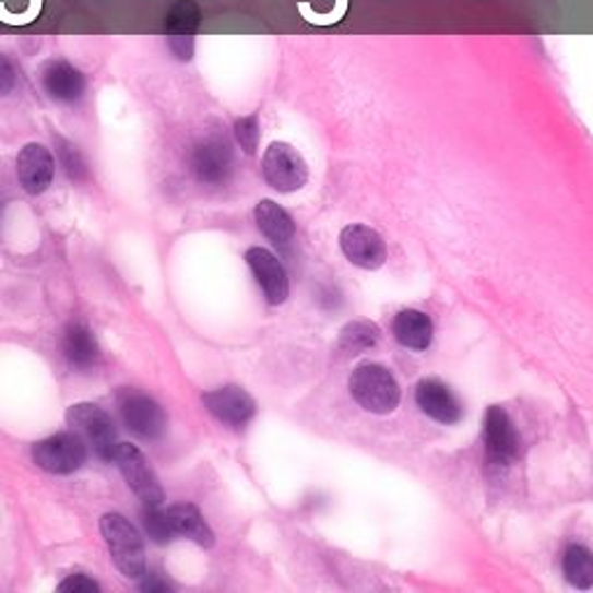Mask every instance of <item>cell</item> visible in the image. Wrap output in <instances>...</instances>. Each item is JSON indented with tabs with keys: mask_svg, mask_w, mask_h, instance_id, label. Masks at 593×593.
Listing matches in <instances>:
<instances>
[{
	"mask_svg": "<svg viewBox=\"0 0 593 593\" xmlns=\"http://www.w3.org/2000/svg\"><path fill=\"white\" fill-rule=\"evenodd\" d=\"M200 26V8L190 0H179L167 14V35H195Z\"/></svg>",
	"mask_w": 593,
	"mask_h": 593,
	"instance_id": "obj_22",
	"label": "cell"
},
{
	"mask_svg": "<svg viewBox=\"0 0 593 593\" xmlns=\"http://www.w3.org/2000/svg\"><path fill=\"white\" fill-rule=\"evenodd\" d=\"M246 262L253 270L266 301L278 306L288 299V293H290L288 274H285L281 260L274 253L266 251V248L256 246L246 253Z\"/></svg>",
	"mask_w": 593,
	"mask_h": 593,
	"instance_id": "obj_14",
	"label": "cell"
},
{
	"mask_svg": "<svg viewBox=\"0 0 593 593\" xmlns=\"http://www.w3.org/2000/svg\"><path fill=\"white\" fill-rule=\"evenodd\" d=\"M485 450L494 466L510 464L520 452V436L503 408L491 406L485 419Z\"/></svg>",
	"mask_w": 593,
	"mask_h": 593,
	"instance_id": "obj_13",
	"label": "cell"
},
{
	"mask_svg": "<svg viewBox=\"0 0 593 593\" xmlns=\"http://www.w3.org/2000/svg\"><path fill=\"white\" fill-rule=\"evenodd\" d=\"M233 132H235L239 146L248 153V156H253V153L258 151V144H260V121H258L256 114H251V117L237 119Z\"/></svg>",
	"mask_w": 593,
	"mask_h": 593,
	"instance_id": "obj_25",
	"label": "cell"
},
{
	"mask_svg": "<svg viewBox=\"0 0 593 593\" xmlns=\"http://www.w3.org/2000/svg\"><path fill=\"white\" fill-rule=\"evenodd\" d=\"M54 171H56V163H54L51 151L45 144L31 142L19 151L16 175H19V183L24 186L26 193L31 195L45 193L54 181Z\"/></svg>",
	"mask_w": 593,
	"mask_h": 593,
	"instance_id": "obj_10",
	"label": "cell"
},
{
	"mask_svg": "<svg viewBox=\"0 0 593 593\" xmlns=\"http://www.w3.org/2000/svg\"><path fill=\"white\" fill-rule=\"evenodd\" d=\"M142 526L151 541H156L161 545H167L175 533H171L167 512L161 510V506H144L142 508Z\"/></svg>",
	"mask_w": 593,
	"mask_h": 593,
	"instance_id": "obj_23",
	"label": "cell"
},
{
	"mask_svg": "<svg viewBox=\"0 0 593 593\" xmlns=\"http://www.w3.org/2000/svg\"><path fill=\"white\" fill-rule=\"evenodd\" d=\"M256 223L260 233L274 244H285L295 237V221L274 200H262L256 206Z\"/></svg>",
	"mask_w": 593,
	"mask_h": 593,
	"instance_id": "obj_19",
	"label": "cell"
},
{
	"mask_svg": "<svg viewBox=\"0 0 593 593\" xmlns=\"http://www.w3.org/2000/svg\"><path fill=\"white\" fill-rule=\"evenodd\" d=\"M188 165L193 177L202 183L218 186L233 177L235 169V151L223 132H209L200 138L188 153Z\"/></svg>",
	"mask_w": 593,
	"mask_h": 593,
	"instance_id": "obj_2",
	"label": "cell"
},
{
	"mask_svg": "<svg viewBox=\"0 0 593 593\" xmlns=\"http://www.w3.org/2000/svg\"><path fill=\"white\" fill-rule=\"evenodd\" d=\"M56 151H59V158L63 163L66 175L72 181H84L88 177V165L86 158L82 156V151L76 149L72 142L68 140H56Z\"/></svg>",
	"mask_w": 593,
	"mask_h": 593,
	"instance_id": "obj_24",
	"label": "cell"
},
{
	"mask_svg": "<svg viewBox=\"0 0 593 593\" xmlns=\"http://www.w3.org/2000/svg\"><path fill=\"white\" fill-rule=\"evenodd\" d=\"M167 45L175 54V59L188 63L195 54V37L193 35H167Z\"/></svg>",
	"mask_w": 593,
	"mask_h": 593,
	"instance_id": "obj_27",
	"label": "cell"
},
{
	"mask_svg": "<svg viewBox=\"0 0 593 593\" xmlns=\"http://www.w3.org/2000/svg\"><path fill=\"white\" fill-rule=\"evenodd\" d=\"M262 175L278 193H295L309 181V167L288 142H272L262 156Z\"/></svg>",
	"mask_w": 593,
	"mask_h": 593,
	"instance_id": "obj_7",
	"label": "cell"
},
{
	"mask_svg": "<svg viewBox=\"0 0 593 593\" xmlns=\"http://www.w3.org/2000/svg\"><path fill=\"white\" fill-rule=\"evenodd\" d=\"M103 538L109 545L114 566L121 570V576L130 580L144 578L146 559H144V541L140 531L132 526L123 514L109 512L100 520Z\"/></svg>",
	"mask_w": 593,
	"mask_h": 593,
	"instance_id": "obj_1",
	"label": "cell"
},
{
	"mask_svg": "<svg viewBox=\"0 0 593 593\" xmlns=\"http://www.w3.org/2000/svg\"><path fill=\"white\" fill-rule=\"evenodd\" d=\"M119 401V415L123 427L132 434L142 438V441H158V438L167 429V415L161 404H156L149 394L126 388L117 396Z\"/></svg>",
	"mask_w": 593,
	"mask_h": 593,
	"instance_id": "obj_5",
	"label": "cell"
},
{
	"mask_svg": "<svg viewBox=\"0 0 593 593\" xmlns=\"http://www.w3.org/2000/svg\"><path fill=\"white\" fill-rule=\"evenodd\" d=\"M19 84V70L8 54L0 51V98L14 93Z\"/></svg>",
	"mask_w": 593,
	"mask_h": 593,
	"instance_id": "obj_26",
	"label": "cell"
},
{
	"mask_svg": "<svg viewBox=\"0 0 593 593\" xmlns=\"http://www.w3.org/2000/svg\"><path fill=\"white\" fill-rule=\"evenodd\" d=\"M40 84L51 100L74 105L84 98L86 76L66 59H49L40 68Z\"/></svg>",
	"mask_w": 593,
	"mask_h": 593,
	"instance_id": "obj_9",
	"label": "cell"
},
{
	"mask_svg": "<svg viewBox=\"0 0 593 593\" xmlns=\"http://www.w3.org/2000/svg\"><path fill=\"white\" fill-rule=\"evenodd\" d=\"M88 446L76 431H61L54 434L45 441L33 446V462L47 473L54 475H68L80 471L86 462Z\"/></svg>",
	"mask_w": 593,
	"mask_h": 593,
	"instance_id": "obj_6",
	"label": "cell"
},
{
	"mask_svg": "<svg viewBox=\"0 0 593 593\" xmlns=\"http://www.w3.org/2000/svg\"><path fill=\"white\" fill-rule=\"evenodd\" d=\"M3 206H5V202H3V200H0V214H3Z\"/></svg>",
	"mask_w": 593,
	"mask_h": 593,
	"instance_id": "obj_30",
	"label": "cell"
},
{
	"mask_svg": "<svg viewBox=\"0 0 593 593\" xmlns=\"http://www.w3.org/2000/svg\"><path fill=\"white\" fill-rule=\"evenodd\" d=\"M114 464H117L126 477L128 487L135 491L142 506H163L165 491L158 483V475L153 473L146 456L130 443H119L114 452Z\"/></svg>",
	"mask_w": 593,
	"mask_h": 593,
	"instance_id": "obj_8",
	"label": "cell"
},
{
	"mask_svg": "<svg viewBox=\"0 0 593 593\" xmlns=\"http://www.w3.org/2000/svg\"><path fill=\"white\" fill-rule=\"evenodd\" d=\"M68 425L72 431L80 434L93 454L103 462H114L117 452V427H114L107 411L95 404H76L68 411Z\"/></svg>",
	"mask_w": 593,
	"mask_h": 593,
	"instance_id": "obj_4",
	"label": "cell"
},
{
	"mask_svg": "<svg viewBox=\"0 0 593 593\" xmlns=\"http://www.w3.org/2000/svg\"><path fill=\"white\" fill-rule=\"evenodd\" d=\"M165 512H167L171 533L181 535V538L193 541L200 547H206V549L214 547V543H216L214 531L209 529V524L202 518V512L193 503H177V506L167 508Z\"/></svg>",
	"mask_w": 593,
	"mask_h": 593,
	"instance_id": "obj_17",
	"label": "cell"
},
{
	"mask_svg": "<svg viewBox=\"0 0 593 593\" xmlns=\"http://www.w3.org/2000/svg\"><path fill=\"white\" fill-rule=\"evenodd\" d=\"M144 591H167L169 586L165 584V582H161V580H156V578H151L149 582H144V584H140Z\"/></svg>",
	"mask_w": 593,
	"mask_h": 593,
	"instance_id": "obj_29",
	"label": "cell"
},
{
	"mask_svg": "<svg viewBox=\"0 0 593 593\" xmlns=\"http://www.w3.org/2000/svg\"><path fill=\"white\" fill-rule=\"evenodd\" d=\"M415 401L417 406L423 408V413L434 417L436 423L452 425L462 417V404H459L454 392L448 386H443L441 380L429 378L419 382L415 390Z\"/></svg>",
	"mask_w": 593,
	"mask_h": 593,
	"instance_id": "obj_16",
	"label": "cell"
},
{
	"mask_svg": "<svg viewBox=\"0 0 593 593\" xmlns=\"http://www.w3.org/2000/svg\"><path fill=\"white\" fill-rule=\"evenodd\" d=\"M392 332L396 336V341L401 346L413 348V351H425L429 348L431 336H434V324L429 320L427 313L415 311V309H406L396 313Z\"/></svg>",
	"mask_w": 593,
	"mask_h": 593,
	"instance_id": "obj_18",
	"label": "cell"
},
{
	"mask_svg": "<svg viewBox=\"0 0 593 593\" xmlns=\"http://www.w3.org/2000/svg\"><path fill=\"white\" fill-rule=\"evenodd\" d=\"M59 591H76V593H82V591H93V593H98L100 591V584L91 580L88 576H70L68 580H63L59 584Z\"/></svg>",
	"mask_w": 593,
	"mask_h": 593,
	"instance_id": "obj_28",
	"label": "cell"
},
{
	"mask_svg": "<svg viewBox=\"0 0 593 593\" xmlns=\"http://www.w3.org/2000/svg\"><path fill=\"white\" fill-rule=\"evenodd\" d=\"M351 394L361 408L378 415L392 413L401 399L394 376L380 365L357 367L351 376Z\"/></svg>",
	"mask_w": 593,
	"mask_h": 593,
	"instance_id": "obj_3",
	"label": "cell"
},
{
	"mask_svg": "<svg viewBox=\"0 0 593 593\" xmlns=\"http://www.w3.org/2000/svg\"><path fill=\"white\" fill-rule=\"evenodd\" d=\"M341 248L346 258L361 270H378L388 258L386 241L367 225H348L343 229Z\"/></svg>",
	"mask_w": 593,
	"mask_h": 593,
	"instance_id": "obj_12",
	"label": "cell"
},
{
	"mask_svg": "<svg viewBox=\"0 0 593 593\" xmlns=\"http://www.w3.org/2000/svg\"><path fill=\"white\" fill-rule=\"evenodd\" d=\"M380 339V332L369 320H355L341 330L339 348L346 355H357L361 351L373 348Z\"/></svg>",
	"mask_w": 593,
	"mask_h": 593,
	"instance_id": "obj_20",
	"label": "cell"
},
{
	"mask_svg": "<svg viewBox=\"0 0 593 593\" xmlns=\"http://www.w3.org/2000/svg\"><path fill=\"white\" fill-rule=\"evenodd\" d=\"M202 401L206 411L227 427H244L251 423L256 415L253 396L237 386H225L221 390L206 392Z\"/></svg>",
	"mask_w": 593,
	"mask_h": 593,
	"instance_id": "obj_11",
	"label": "cell"
},
{
	"mask_svg": "<svg viewBox=\"0 0 593 593\" xmlns=\"http://www.w3.org/2000/svg\"><path fill=\"white\" fill-rule=\"evenodd\" d=\"M61 351L63 357L70 361V367L76 371H88L100 361V346L95 341L88 324L82 320L68 322L61 339Z\"/></svg>",
	"mask_w": 593,
	"mask_h": 593,
	"instance_id": "obj_15",
	"label": "cell"
},
{
	"mask_svg": "<svg viewBox=\"0 0 593 593\" xmlns=\"http://www.w3.org/2000/svg\"><path fill=\"white\" fill-rule=\"evenodd\" d=\"M564 572L578 589L593 586V554L582 545H570L564 554Z\"/></svg>",
	"mask_w": 593,
	"mask_h": 593,
	"instance_id": "obj_21",
	"label": "cell"
}]
</instances>
